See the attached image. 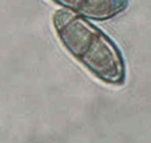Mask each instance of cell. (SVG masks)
<instances>
[{"label":"cell","mask_w":151,"mask_h":143,"mask_svg":"<svg viewBox=\"0 0 151 143\" xmlns=\"http://www.w3.org/2000/svg\"><path fill=\"white\" fill-rule=\"evenodd\" d=\"M56 36L66 51L92 76L110 86H123L126 63L119 47L100 28L66 9L52 16Z\"/></svg>","instance_id":"1"},{"label":"cell","mask_w":151,"mask_h":143,"mask_svg":"<svg viewBox=\"0 0 151 143\" xmlns=\"http://www.w3.org/2000/svg\"><path fill=\"white\" fill-rule=\"evenodd\" d=\"M66 11L80 17L94 20H109L122 14L128 6V0H51Z\"/></svg>","instance_id":"2"}]
</instances>
